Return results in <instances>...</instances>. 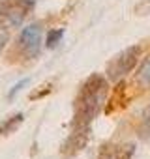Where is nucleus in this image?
I'll list each match as a JSON object with an SVG mask.
<instances>
[{"mask_svg":"<svg viewBox=\"0 0 150 159\" xmlns=\"http://www.w3.org/2000/svg\"><path fill=\"white\" fill-rule=\"evenodd\" d=\"M107 96V79L101 75H90L79 90L75 99V120L73 125L88 127L90 122L98 116L105 103Z\"/></svg>","mask_w":150,"mask_h":159,"instance_id":"nucleus-1","label":"nucleus"},{"mask_svg":"<svg viewBox=\"0 0 150 159\" xmlns=\"http://www.w3.org/2000/svg\"><path fill=\"white\" fill-rule=\"evenodd\" d=\"M139 54H141V47L131 45V47L124 49L116 58H113V62L107 66V75H109L111 81H118L120 77H124L126 73H129L137 66Z\"/></svg>","mask_w":150,"mask_h":159,"instance_id":"nucleus-2","label":"nucleus"},{"mask_svg":"<svg viewBox=\"0 0 150 159\" xmlns=\"http://www.w3.org/2000/svg\"><path fill=\"white\" fill-rule=\"evenodd\" d=\"M34 8L32 0H0V17L12 26H19Z\"/></svg>","mask_w":150,"mask_h":159,"instance_id":"nucleus-3","label":"nucleus"},{"mask_svg":"<svg viewBox=\"0 0 150 159\" xmlns=\"http://www.w3.org/2000/svg\"><path fill=\"white\" fill-rule=\"evenodd\" d=\"M19 47L26 58H36L41 49V28L40 25H30L23 28L19 36Z\"/></svg>","mask_w":150,"mask_h":159,"instance_id":"nucleus-4","label":"nucleus"},{"mask_svg":"<svg viewBox=\"0 0 150 159\" xmlns=\"http://www.w3.org/2000/svg\"><path fill=\"white\" fill-rule=\"evenodd\" d=\"M88 140V127H83V125H75L73 131L69 133V137L66 139L64 146H62V153L64 155H75V153H79L85 144Z\"/></svg>","mask_w":150,"mask_h":159,"instance_id":"nucleus-5","label":"nucleus"},{"mask_svg":"<svg viewBox=\"0 0 150 159\" xmlns=\"http://www.w3.org/2000/svg\"><path fill=\"white\" fill-rule=\"evenodd\" d=\"M133 144H105L100 150V159H131Z\"/></svg>","mask_w":150,"mask_h":159,"instance_id":"nucleus-6","label":"nucleus"},{"mask_svg":"<svg viewBox=\"0 0 150 159\" xmlns=\"http://www.w3.org/2000/svg\"><path fill=\"white\" fill-rule=\"evenodd\" d=\"M124 94H126V84L120 81V83L116 84V88L113 90L111 98H109V103H107V109H105L107 114H109V112H115L116 109L126 107V98H124Z\"/></svg>","mask_w":150,"mask_h":159,"instance_id":"nucleus-7","label":"nucleus"},{"mask_svg":"<svg viewBox=\"0 0 150 159\" xmlns=\"http://www.w3.org/2000/svg\"><path fill=\"white\" fill-rule=\"evenodd\" d=\"M23 120H25L23 114H15V116L8 118L4 124H0V133H2V135H10V133H13V131L23 124Z\"/></svg>","mask_w":150,"mask_h":159,"instance_id":"nucleus-8","label":"nucleus"},{"mask_svg":"<svg viewBox=\"0 0 150 159\" xmlns=\"http://www.w3.org/2000/svg\"><path fill=\"white\" fill-rule=\"evenodd\" d=\"M137 81L144 86H150V56L141 64L139 73H137Z\"/></svg>","mask_w":150,"mask_h":159,"instance_id":"nucleus-9","label":"nucleus"},{"mask_svg":"<svg viewBox=\"0 0 150 159\" xmlns=\"http://www.w3.org/2000/svg\"><path fill=\"white\" fill-rule=\"evenodd\" d=\"M62 38H64V30H62V28L49 30V32H47V38H45V45H47L49 49H54V47L60 43Z\"/></svg>","mask_w":150,"mask_h":159,"instance_id":"nucleus-10","label":"nucleus"},{"mask_svg":"<svg viewBox=\"0 0 150 159\" xmlns=\"http://www.w3.org/2000/svg\"><path fill=\"white\" fill-rule=\"evenodd\" d=\"M8 38H10V32L4 25H0V51L4 49V45L8 43Z\"/></svg>","mask_w":150,"mask_h":159,"instance_id":"nucleus-11","label":"nucleus"},{"mask_svg":"<svg viewBox=\"0 0 150 159\" xmlns=\"http://www.w3.org/2000/svg\"><path fill=\"white\" fill-rule=\"evenodd\" d=\"M26 84H28V79H23V81H21L19 84H15V86H13V88L10 90V94H8V98L12 99V98H13V96H15V94H17V92H19V90L23 88V86H26Z\"/></svg>","mask_w":150,"mask_h":159,"instance_id":"nucleus-12","label":"nucleus"},{"mask_svg":"<svg viewBox=\"0 0 150 159\" xmlns=\"http://www.w3.org/2000/svg\"><path fill=\"white\" fill-rule=\"evenodd\" d=\"M40 88H41V90H40L38 94H32L30 99H38V98H41L43 94H49V92H51V84H45V86H40Z\"/></svg>","mask_w":150,"mask_h":159,"instance_id":"nucleus-13","label":"nucleus"},{"mask_svg":"<svg viewBox=\"0 0 150 159\" xmlns=\"http://www.w3.org/2000/svg\"><path fill=\"white\" fill-rule=\"evenodd\" d=\"M144 120H146V124H150V107L144 111Z\"/></svg>","mask_w":150,"mask_h":159,"instance_id":"nucleus-14","label":"nucleus"}]
</instances>
